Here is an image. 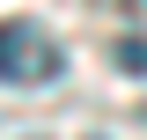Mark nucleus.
I'll use <instances>...</instances> for the list:
<instances>
[{"label":"nucleus","mask_w":147,"mask_h":140,"mask_svg":"<svg viewBox=\"0 0 147 140\" xmlns=\"http://www.w3.org/2000/svg\"><path fill=\"white\" fill-rule=\"evenodd\" d=\"M59 74V37H44L37 22H0V81H52Z\"/></svg>","instance_id":"nucleus-1"},{"label":"nucleus","mask_w":147,"mask_h":140,"mask_svg":"<svg viewBox=\"0 0 147 140\" xmlns=\"http://www.w3.org/2000/svg\"><path fill=\"white\" fill-rule=\"evenodd\" d=\"M118 74H147V37H118Z\"/></svg>","instance_id":"nucleus-2"},{"label":"nucleus","mask_w":147,"mask_h":140,"mask_svg":"<svg viewBox=\"0 0 147 140\" xmlns=\"http://www.w3.org/2000/svg\"><path fill=\"white\" fill-rule=\"evenodd\" d=\"M132 7H147V0H132Z\"/></svg>","instance_id":"nucleus-3"}]
</instances>
